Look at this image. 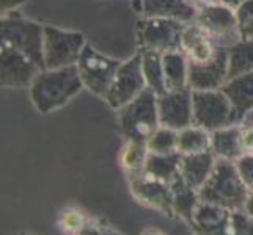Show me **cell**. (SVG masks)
<instances>
[{
    "instance_id": "cell-33",
    "label": "cell",
    "mask_w": 253,
    "mask_h": 235,
    "mask_svg": "<svg viewBox=\"0 0 253 235\" xmlns=\"http://www.w3.org/2000/svg\"><path fill=\"white\" fill-rule=\"evenodd\" d=\"M239 126H241L244 154H253V110L244 116Z\"/></svg>"
},
{
    "instance_id": "cell-23",
    "label": "cell",
    "mask_w": 253,
    "mask_h": 235,
    "mask_svg": "<svg viewBox=\"0 0 253 235\" xmlns=\"http://www.w3.org/2000/svg\"><path fill=\"white\" fill-rule=\"evenodd\" d=\"M164 75L167 91H176L189 86V63L181 50L162 54Z\"/></svg>"
},
{
    "instance_id": "cell-13",
    "label": "cell",
    "mask_w": 253,
    "mask_h": 235,
    "mask_svg": "<svg viewBox=\"0 0 253 235\" xmlns=\"http://www.w3.org/2000/svg\"><path fill=\"white\" fill-rule=\"evenodd\" d=\"M129 185L137 201H140L142 204L151 208H156V210L162 212L164 215L174 216L173 193L170 184H165V182L140 174V176L130 177Z\"/></svg>"
},
{
    "instance_id": "cell-5",
    "label": "cell",
    "mask_w": 253,
    "mask_h": 235,
    "mask_svg": "<svg viewBox=\"0 0 253 235\" xmlns=\"http://www.w3.org/2000/svg\"><path fill=\"white\" fill-rule=\"evenodd\" d=\"M186 22L170 17H140L135 36L140 50H156L161 54L181 50Z\"/></svg>"
},
{
    "instance_id": "cell-7",
    "label": "cell",
    "mask_w": 253,
    "mask_h": 235,
    "mask_svg": "<svg viewBox=\"0 0 253 235\" xmlns=\"http://www.w3.org/2000/svg\"><path fill=\"white\" fill-rule=\"evenodd\" d=\"M86 46L85 34L46 25L44 29V67L60 69L76 66Z\"/></svg>"
},
{
    "instance_id": "cell-34",
    "label": "cell",
    "mask_w": 253,
    "mask_h": 235,
    "mask_svg": "<svg viewBox=\"0 0 253 235\" xmlns=\"http://www.w3.org/2000/svg\"><path fill=\"white\" fill-rule=\"evenodd\" d=\"M76 235H121V234L104 221L88 220L86 224Z\"/></svg>"
},
{
    "instance_id": "cell-32",
    "label": "cell",
    "mask_w": 253,
    "mask_h": 235,
    "mask_svg": "<svg viewBox=\"0 0 253 235\" xmlns=\"http://www.w3.org/2000/svg\"><path fill=\"white\" fill-rule=\"evenodd\" d=\"M239 176L250 191H253V154H244L234 162Z\"/></svg>"
},
{
    "instance_id": "cell-21",
    "label": "cell",
    "mask_w": 253,
    "mask_h": 235,
    "mask_svg": "<svg viewBox=\"0 0 253 235\" xmlns=\"http://www.w3.org/2000/svg\"><path fill=\"white\" fill-rule=\"evenodd\" d=\"M171 193H173V210L174 215L184 220L189 226L194 218V213L197 210L200 201L198 191L192 188L187 182L182 179L181 172L178 174L174 180L170 184Z\"/></svg>"
},
{
    "instance_id": "cell-22",
    "label": "cell",
    "mask_w": 253,
    "mask_h": 235,
    "mask_svg": "<svg viewBox=\"0 0 253 235\" xmlns=\"http://www.w3.org/2000/svg\"><path fill=\"white\" fill-rule=\"evenodd\" d=\"M181 157L179 152L171 154H148V159L143 168V174L151 179L171 184L174 177L179 174L181 167Z\"/></svg>"
},
{
    "instance_id": "cell-14",
    "label": "cell",
    "mask_w": 253,
    "mask_h": 235,
    "mask_svg": "<svg viewBox=\"0 0 253 235\" xmlns=\"http://www.w3.org/2000/svg\"><path fill=\"white\" fill-rule=\"evenodd\" d=\"M228 65L226 47L205 65H189V86L192 90H220L228 80Z\"/></svg>"
},
{
    "instance_id": "cell-36",
    "label": "cell",
    "mask_w": 253,
    "mask_h": 235,
    "mask_svg": "<svg viewBox=\"0 0 253 235\" xmlns=\"http://www.w3.org/2000/svg\"><path fill=\"white\" fill-rule=\"evenodd\" d=\"M189 5H192L197 10L203 6H208V5H214V3H220V0H186Z\"/></svg>"
},
{
    "instance_id": "cell-18",
    "label": "cell",
    "mask_w": 253,
    "mask_h": 235,
    "mask_svg": "<svg viewBox=\"0 0 253 235\" xmlns=\"http://www.w3.org/2000/svg\"><path fill=\"white\" fill-rule=\"evenodd\" d=\"M220 90L228 98L236 116V123L239 124L244 116L253 110V72L230 78Z\"/></svg>"
},
{
    "instance_id": "cell-39",
    "label": "cell",
    "mask_w": 253,
    "mask_h": 235,
    "mask_svg": "<svg viewBox=\"0 0 253 235\" xmlns=\"http://www.w3.org/2000/svg\"><path fill=\"white\" fill-rule=\"evenodd\" d=\"M142 235H167V234H164L162 231H159V229H146Z\"/></svg>"
},
{
    "instance_id": "cell-2",
    "label": "cell",
    "mask_w": 253,
    "mask_h": 235,
    "mask_svg": "<svg viewBox=\"0 0 253 235\" xmlns=\"http://www.w3.org/2000/svg\"><path fill=\"white\" fill-rule=\"evenodd\" d=\"M249 195L250 190L244 185L236 163L222 159H217L212 174L205 182V185L198 190L202 202L228 208L231 212L244 210Z\"/></svg>"
},
{
    "instance_id": "cell-12",
    "label": "cell",
    "mask_w": 253,
    "mask_h": 235,
    "mask_svg": "<svg viewBox=\"0 0 253 235\" xmlns=\"http://www.w3.org/2000/svg\"><path fill=\"white\" fill-rule=\"evenodd\" d=\"M158 110L161 126L174 130H182L194 124V99L192 88L167 91L158 96Z\"/></svg>"
},
{
    "instance_id": "cell-24",
    "label": "cell",
    "mask_w": 253,
    "mask_h": 235,
    "mask_svg": "<svg viewBox=\"0 0 253 235\" xmlns=\"http://www.w3.org/2000/svg\"><path fill=\"white\" fill-rule=\"evenodd\" d=\"M142 57V69L146 82V88L151 90L156 96H162L167 93L164 75L162 54L156 50H138Z\"/></svg>"
},
{
    "instance_id": "cell-20",
    "label": "cell",
    "mask_w": 253,
    "mask_h": 235,
    "mask_svg": "<svg viewBox=\"0 0 253 235\" xmlns=\"http://www.w3.org/2000/svg\"><path fill=\"white\" fill-rule=\"evenodd\" d=\"M211 151L217 159L236 162L244 155L241 126L234 124L211 132Z\"/></svg>"
},
{
    "instance_id": "cell-3",
    "label": "cell",
    "mask_w": 253,
    "mask_h": 235,
    "mask_svg": "<svg viewBox=\"0 0 253 235\" xmlns=\"http://www.w3.org/2000/svg\"><path fill=\"white\" fill-rule=\"evenodd\" d=\"M44 29L46 25L27 19L21 13H8L0 19V44L22 52L35 65H38L41 69H46Z\"/></svg>"
},
{
    "instance_id": "cell-35",
    "label": "cell",
    "mask_w": 253,
    "mask_h": 235,
    "mask_svg": "<svg viewBox=\"0 0 253 235\" xmlns=\"http://www.w3.org/2000/svg\"><path fill=\"white\" fill-rule=\"evenodd\" d=\"M27 0H0V13L2 16L8 14V13H13L17 11V8L22 6Z\"/></svg>"
},
{
    "instance_id": "cell-4",
    "label": "cell",
    "mask_w": 253,
    "mask_h": 235,
    "mask_svg": "<svg viewBox=\"0 0 253 235\" xmlns=\"http://www.w3.org/2000/svg\"><path fill=\"white\" fill-rule=\"evenodd\" d=\"M117 111L120 130L126 141L146 144L150 136L161 127L158 96L148 88Z\"/></svg>"
},
{
    "instance_id": "cell-11",
    "label": "cell",
    "mask_w": 253,
    "mask_h": 235,
    "mask_svg": "<svg viewBox=\"0 0 253 235\" xmlns=\"http://www.w3.org/2000/svg\"><path fill=\"white\" fill-rule=\"evenodd\" d=\"M41 71L22 52L0 44V85L2 88H30Z\"/></svg>"
},
{
    "instance_id": "cell-28",
    "label": "cell",
    "mask_w": 253,
    "mask_h": 235,
    "mask_svg": "<svg viewBox=\"0 0 253 235\" xmlns=\"http://www.w3.org/2000/svg\"><path fill=\"white\" fill-rule=\"evenodd\" d=\"M151 154H171L178 152V130L161 126L146 141Z\"/></svg>"
},
{
    "instance_id": "cell-26",
    "label": "cell",
    "mask_w": 253,
    "mask_h": 235,
    "mask_svg": "<svg viewBox=\"0 0 253 235\" xmlns=\"http://www.w3.org/2000/svg\"><path fill=\"white\" fill-rule=\"evenodd\" d=\"M228 80L253 72V39H241L228 49Z\"/></svg>"
},
{
    "instance_id": "cell-30",
    "label": "cell",
    "mask_w": 253,
    "mask_h": 235,
    "mask_svg": "<svg viewBox=\"0 0 253 235\" xmlns=\"http://www.w3.org/2000/svg\"><path fill=\"white\" fill-rule=\"evenodd\" d=\"M236 16L242 39H253V0H246L236 8Z\"/></svg>"
},
{
    "instance_id": "cell-27",
    "label": "cell",
    "mask_w": 253,
    "mask_h": 235,
    "mask_svg": "<svg viewBox=\"0 0 253 235\" xmlns=\"http://www.w3.org/2000/svg\"><path fill=\"white\" fill-rule=\"evenodd\" d=\"M148 147L145 143H134V141H126L120 154V163L121 168L130 177L140 176L143 174V168L148 159Z\"/></svg>"
},
{
    "instance_id": "cell-15",
    "label": "cell",
    "mask_w": 253,
    "mask_h": 235,
    "mask_svg": "<svg viewBox=\"0 0 253 235\" xmlns=\"http://www.w3.org/2000/svg\"><path fill=\"white\" fill-rule=\"evenodd\" d=\"M222 46L215 44L214 39L200 27L198 24L190 22L182 33L181 52L186 55L189 65H205L215 58Z\"/></svg>"
},
{
    "instance_id": "cell-17",
    "label": "cell",
    "mask_w": 253,
    "mask_h": 235,
    "mask_svg": "<svg viewBox=\"0 0 253 235\" xmlns=\"http://www.w3.org/2000/svg\"><path fill=\"white\" fill-rule=\"evenodd\" d=\"M132 8L140 17H170L190 24L198 10L186 0H132Z\"/></svg>"
},
{
    "instance_id": "cell-9",
    "label": "cell",
    "mask_w": 253,
    "mask_h": 235,
    "mask_svg": "<svg viewBox=\"0 0 253 235\" xmlns=\"http://www.w3.org/2000/svg\"><path fill=\"white\" fill-rule=\"evenodd\" d=\"M195 24H198L209 36L214 39L215 44L230 49L242 39L236 10L223 3H214L200 8Z\"/></svg>"
},
{
    "instance_id": "cell-29",
    "label": "cell",
    "mask_w": 253,
    "mask_h": 235,
    "mask_svg": "<svg viewBox=\"0 0 253 235\" xmlns=\"http://www.w3.org/2000/svg\"><path fill=\"white\" fill-rule=\"evenodd\" d=\"M86 221L88 220H86V216L81 210H77V208H68V210H65L60 215L58 226L63 232L76 235L86 224Z\"/></svg>"
},
{
    "instance_id": "cell-1",
    "label": "cell",
    "mask_w": 253,
    "mask_h": 235,
    "mask_svg": "<svg viewBox=\"0 0 253 235\" xmlns=\"http://www.w3.org/2000/svg\"><path fill=\"white\" fill-rule=\"evenodd\" d=\"M84 88L77 66L41 69L30 85L29 93L33 107L41 115L65 107Z\"/></svg>"
},
{
    "instance_id": "cell-19",
    "label": "cell",
    "mask_w": 253,
    "mask_h": 235,
    "mask_svg": "<svg viewBox=\"0 0 253 235\" xmlns=\"http://www.w3.org/2000/svg\"><path fill=\"white\" fill-rule=\"evenodd\" d=\"M217 163V157L214 155L212 151H205L198 154H187L181 157V167L179 172L182 179L194 188L200 190L205 182L209 179L212 174Z\"/></svg>"
},
{
    "instance_id": "cell-31",
    "label": "cell",
    "mask_w": 253,
    "mask_h": 235,
    "mask_svg": "<svg viewBox=\"0 0 253 235\" xmlns=\"http://www.w3.org/2000/svg\"><path fill=\"white\" fill-rule=\"evenodd\" d=\"M231 235H253V216L246 210L231 212Z\"/></svg>"
},
{
    "instance_id": "cell-25",
    "label": "cell",
    "mask_w": 253,
    "mask_h": 235,
    "mask_svg": "<svg viewBox=\"0 0 253 235\" xmlns=\"http://www.w3.org/2000/svg\"><path fill=\"white\" fill-rule=\"evenodd\" d=\"M211 151V132L192 124L178 132V152L182 155Z\"/></svg>"
},
{
    "instance_id": "cell-8",
    "label": "cell",
    "mask_w": 253,
    "mask_h": 235,
    "mask_svg": "<svg viewBox=\"0 0 253 235\" xmlns=\"http://www.w3.org/2000/svg\"><path fill=\"white\" fill-rule=\"evenodd\" d=\"M121 63L123 62L104 55L90 44H86L76 66L79 69L84 88L98 98L106 99Z\"/></svg>"
},
{
    "instance_id": "cell-10",
    "label": "cell",
    "mask_w": 253,
    "mask_h": 235,
    "mask_svg": "<svg viewBox=\"0 0 253 235\" xmlns=\"http://www.w3.org/2000/svg\"><path fill=\"white\" fill-rule=\"evenodd\" d=\"M145 90L146 82L142 69V57L140 52H137L134 57L121 63L104 101L113 110H120L130 101H134L137 96H140Z\"/></svg>"
},
{
    "instance_id": "cell-6",
    "label": "cell",
    "mask_w": 253,
    "mask_h": 235,
    "mask_svg": "<svg viewBox=\"0 0 253 235\" xmlns=\"http://www.w3.org/2000/svg\"><path fill=\"white\" fill-rule=\"evenodd\" d=\"M194 99V124L209 132L234 126L233 107L222 90H192Z\"/></svg>"
},
{
    "instance_id": "cell-38",
    "label": "cell",
    "mask_w": 253,
    "mask_h": 235,
    "mask_svg": "<svg viewBox=\"0 0 253 235\" xmlns=\"http://www.w3.org/2000/svg\"><path fill=\"white\" fill-rule=\"evenodd\" d=\"M244 210H246L250 216H253V191H250V195L247 198V202L244 205Z\"/></svg>"
},
{
    "instance_id": "cell-16",
    "label": "cell",
    "mask_w": 253,
    "mask_h": 235,
    "mask_svg": "<svg viewBox=\"0 0 253 235\" xmlns=\"http://www.w3.org/2000/svg\"><path fill=\"white\" fill-rule=\"evenodd\" d=\"M195 235H231V210L200 202L190 223Z\"/></svg>"
},
{
    "instance_id": "cell-37",
    "label": "cell",
    "mask_w": 253,
    "mask_h": 235,
    "mask_svg": "<svg viewBox=\"0 0 253 235\" xmlns=\"http://www.w3.org/2000/svg\"><path fill=\"white\" fill-rule=\"evenodd\" d=\"M246 0H220V3L226 5V6H230L233 8V10H236V8H239Z\"/></svg>"
}]
</instances>
